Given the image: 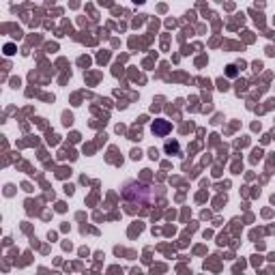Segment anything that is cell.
Wrapping results in <instances>:
<instances>
[{
    "mask_svg": "<svg viewBox=\"0 0 275 275\" xmlns=\"http://www.w3.org/2000/svg\"><path fill=\"white\" fill-rule=\"evenodd\" d=\"M151 131L155 134L157 138H166L170 131H172V123L166 118H157V120H153V125H151Z\"/></svg>",
    "mask_w": 275,
    "mask_h": 275,
    "instance_id": "obj_2",
    "label": "cell"
},
{
    "mask_svg": "<svg viewBox=\"0 0 275 275\" xmlns=\"http://www.w3.org/2000/svg\"><path fill=\"white\" fill-rule=\"evenodd\" d=\"M5 54H7V56H13V54H15V46H13V43H7V46H5Z\"/></svg>",
    "mask_w": 275,
    "mask_h": 275,
    "instance_id": "obj_4",
    "label": "cell"
},
{
    "mask_svg": "<svg viewBox=\"0 0 275 275\" xmlns=\"http://www.w3.org/2000/svg\"><path fill=\"white\" fill-rule=\"evenodd\" d=\"M134 3H136V5H142V3H144V0H134Z\"/></svg>",
    "mask_w": 275,
    "mask_h": 275,
    "instance_id": "obj_5",
    "label": "cell"
},
{
    "mask_svg": "<svg viewBox=\"0 0 275 275\" xmlns=\"http://www.w3.org/2000/svg\"><path fill=\"white\" fill-rule=\"evenodd\" d=\"M123 196H125L127 202L136 200L138 204H146V202L153 200V192L149 189L146 185H142L138 181H127L125 187H123Z\"/></svg>",
    "mask_w": 275,
    "mask_h": 275,
    "instance_id": "obj_1",
    "label": "cell"
},
{
    "mask_svg": "<svg viewBox=\"0 0 275 275\" xmlns=\"http://www.w3.org/2000/svg\"><path fill=\"white\" fill-rule=\"evenodd\" d=\"M163 149H166V153H170V155H172V153H179L181 151L179 142H166V146H163Z\"/></svg>",
    "mask_w": 275,
    "mask_h": 275,
    "instance_id": "obj_3",
    "label": "cell"
}]
</instances>
